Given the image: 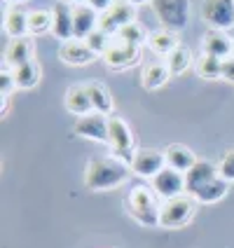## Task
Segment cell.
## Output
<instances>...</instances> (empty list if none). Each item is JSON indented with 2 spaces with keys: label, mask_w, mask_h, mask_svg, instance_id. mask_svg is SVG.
<instances>
[{
  "label": "cell",
  "mask_w": 234,
  "mask_h": 248,
  "mask_svg": "<svg viewBox=\"0 0 234 248\" xmlns=\"http://www.w3.org/2000/svg\"><path fill=\"white\" fill-rule=\"evenodd\" d=\"M134 171L129 169V164L120 162L117 157H96L92 159L87 169H84V185L92 192H101V190H115L122 183H126V178Z\"/></svg>",
  "instance_id": "obj_1"
},
{
  "label": "cell",
  "mask_w": 234,
  "mask_h": 248,
  "mask_svg": "<svg viewBox=\"0 0 234 248\" xmlns=\"http://www.w3.org/2000/svg\"><path fill=\"white\" fill-rule=\"evenodd\" d=\"M124 208L126 213L143 227H155L159 225V211L162 204H157V194L148 185H134L126 197H124Z\"/></svg>",
  "instance_id": "obj_2"
},
{
  "label": "cell",
  "mask_w": 234,
  "mask_h": 248,
  "mask_svg": "<svg viewBox=\"0 0 234 248\" xmlns=\"http://www.w3.org/2000/svg\"><path fill=\"white\" fill-rule=\"evenodd\" d=\"M108 131H110L108 143H110V148H112V157H117L120 162L131 166V162H134V157H136V152H138L134 148V131H131V126L126 124V120L112 115L110 122H108Z\"/></svg>",
  "instance_id": "obj_3"
},
{
  "label": "cell",
  "mask_w": 234,
  "mask_h": 248,
  "mask_svg": "<svg viewBox=\"0 0 234 248\" xmlns=\"http://www.w3.org/2000/svg\"><path fill=\"white\" fill-rule=\"evenodd\" d=\"M150 5L162 28L178 33L190 24V0H152Z\"/></svg>",
  "instance_id": "obj_4"
},
{
  "label": "cell",
  "mask_w": 234,
  "mask_h": 248,
  "mask_svg": "<svg viewBox=\"0 0 234 248\" xmlns=\"http://www.w3.org/2000/svg\"><path fill=\"white\" fill-rule=\"evenodd\" d=\"M194 208H197V202H194V197H190V194L169 199V202L162 204V211H159V227H166V230L185 227L187 222L192 220Z\"/></svg>",
  "instance_id": "obj_5"
},
{
  "label": "cell",
  "mask_w": 234,
  "mask_h": 248,
  "mask_svg": "<svg viewBox=\"0 0 234 248\" xmlns=\"http://www.w3.org/2000/svg\"><path fill=\"white\" fill-rule=\"evenodd\" d=\"M136 21V7L129 2V0H115L110 10L101 14V21H98V28L110 33V35H117L124 26L134 24Z\"/></svg>",
  "instance_id": "obj_6"
},
{
  "label": "cell",
  "mask_w": 234,
  "mask_h": 248,
  "mask_svg": "<svg viewBox=\"0 0 234 248\" xmlns=\"http://www.w3.org/2000/svg\"><path fill=\"white\" fill-rule=\"evenodd\" d=\"M106 68L108 70H126L131 66H136L140 61V47L136 45H129V42H122V40H112V45L108 47V52L101 56Z\"/></svg>",
  "instance_id": "obj_7"
},
{
  "label": "cell",
  "mask_w": 234,
  "mask_h": 248,
  "mask_svg": "<svg viewBox=\"0 0 234 248\" xmlns=\"http://www.w3.org/2000/svg\"><path fill=\"white\" fill-rule=\"evenodd\" d=\"M202 14L213 31L227 33L234 28V0H204Z\"/></svg>",
  "instance_id": "obj_8"
},
{
  "label": "cell",
  "mask_w": 234,
  "mask_h": 248,
  "mask_svg": "<svg viewBox=\"0 0 234 248\" xmlns=\"http://www.w3.org/2000/svg\"><path fill=\"white\" fill-rule=\"evenodd\" d=\"M150 187L155 190V194L162 197L164 202L187 194V187H185V173H180V171L171 169V166H166L164 171H159V173L152 178Z\"/></svg>",
  "instance_id": "obj_9"
},
{
  "label": "cell",
  "mask_w": 234,
  "mask_h": 248,
  "mask_svg": "<svg viewBox=\"0 0 234 248\" xmlns=\"http://www.w3.org/2000/svg\"><path fill=\"white\" fill-rule=\"evenodd\" d=\"M108 122H110L108 115L92 112V115L80 117V120L75 122V126H73V131H75V136L87 138V140H94V143H108V138H110Z\"/></svg>",
  "instance_id": "obj_10"
},
{
  "label": "cell",
  "mask_w": 234,
  "mask_h": 248,
  "mask_svg": "<svg viewBox=\"0 0 234 248\" xmlns=\"http://www.w3.org/2000/svg\"><path fill=\"white\" fill-rule=\"evenodd\" d=\"M166 155L162 150H155V148H143L136 152L134 162H131V171L140 176V178H155L159 171L166 169Z\"/></svg>",
  "instance_id": "obj_11"
},
{
  "label": "cell",
  "mask_w": 234,
  "mask_h": 248,
  "mask_svg": "<svg viewBox=\"0 0 234 248\" xmlns=\"http://www.w3.org/2000/svg\"><path fill=\"white\" fill-rule=\"evenodd\" d=\"M59 59L66 63V66H89V63H94L98 56L89 49V45L80 38H70V40L61 42V47H59Z\"/></svg>",
  "instance_id": "obj_12"
},
{
  "label": "cell",
  "mask_w": 234,
  "mask_h": 248,
  "mask_svg": "<svg viewBox=\"0 0 234 248\" xmlns=\"http://www.w3.org/2000/svg\"><path fill=\"white\" fill-rule=\"evenodd\" d=\"M98 21H101V14H98L89 2L73 5V28H75V38H80V40L89 38L98 28Z\"/></svg>",
  "instance_id": "obj_13"
},
{
  "label": "cell",
  "mask_w": 234,
  "mask_h": 248,
  "mask_svg": "<svg viewBox=\"0 0 234 248\" xmlns=\"http://www.w3.org/2000/svg\"><path fill=\"white\" fill-rule=\"evenodd\" d=\"M220 173H218V166L206 162V159H199L197 164L185 173V187H187V194L192 197L199 187H204L206 183H211L213 178H218Z\"/></svg>",
  "instance_id": "obj_14"
},
{
  "label": "cell",
  "mask_w": 234,
  "mask_h": 248,
  "mask_svg": "<svg viewBox=\"0 0 234 248\" xmlns=\"http://www.w3.org/2000/svg\"><path fill=\"white\" fill-rule=\"evenodd\" d=\"M63 106H66V110L70 115H78V117H84V115L94 112V106L89 101V94H87L84 84H70L66 89V96H63Z\"/></svg>",
  "instance_id": "obj_15"
},
{
  "label": "cell",
  "mask_w": 234,
  "mask_h": 248,
  "mask_svg": "<svg viewBox=\"0 0 234 248\" xmlns=\"http://www.w3.org/2000/svg\"><path fill=\"white\" fill-rule=\"evenodd\" d=\"M28 61H33V40L28 35L10 40L7 49H5V66L14 70Z\"/></svg>",
  "instance_id": "obj_16"
},
{
  "label": "cell",
  "mask_w": 234,
  "mask_h": 248,
  "mask_svg": "<svg viewBox=\"0 0 234 248\" xmlns=\"http://www.w3.org/2000/svg\"><path fill=\"white\" fill-rule=\"evenodd\" d=\"M54 28H52V35L59 38L61 42L70 40V38H75V28H73V5L70 2H56L54 10Z\"/></svg>",
  "instance_id": "obj_17"
},
{
  "label": "cell",
  "mask_w": 234,
  "mask_h": 248,
  "mask_svg": "<svg viewBox=\"0 0 234 248\" xmlns=\"http://www.w3.org/2000/svg\"><path fill=\"white\" fill-rule=\"evenodd\" d=\"M87 94H89V101L94 106V112H101V115H108L112 117V110H115V98H112L110 89L103 82H87Z\"/></svg>",
  "instance_id": "obj_18"
},
{
  "label": "cell",
  "mask_w": 234,
  "mask_h": 248,
  "mask_svg": "<svg viewBox=\"0 0 234 248\" xmlns=\"http://www.w3.org/2000/svg\"><path fill=\"white\" fill-rule=\"evenodd\" d=\"M202 47H204V54L218 56V59H227V56H232L234 40L227 33H222V31H211V33L204 35Z\"/></svg>",
  "instance_id": "obj_19"
},
{
  "label": "cell",
  "mask_w": 234,
  "mask_h": 248,
  "mask_svg": "<svg viewBox=\"0 0 234 248\" xmlns=\"http://www.w3.org/2000/svg\"><path fill=\"white\" fill-rule=\"evenodd\" d=\"M164 155H166V164L171 166V169H176V171H180V173H187V171L199 162L197 155H194L187 145H180V143L169 145L164 150Z\"/></svg>",
  "instance_id": "obj_20"
},
{
  "label": "cell",
  "mask_w": 234,
  "mask_h": 248,
  "mask_svg": "<svg viewBox=\"0 0 234 248\" xmlns=\"http://www.w3.org/2000/svg\"><path fill=\"white\" fill-rule=\"evenodd\" d=\"M169 78H171L169 66H166V63H159V61H155V63L143 66V73H140V87L148 89V92H155V89H162V87L169 82Z\"/></svg>",
  "instance_id": "obj_21"
},
{
  "label": "cell",
  "mask_w": 234,
  "mask_h": 248,
  "mask_svg": "<svg viewBox=\"0 0 234 248\" xmlns=\"http://www.w3.org/2000/svg\"><path fill=\"white\" fill-rule=\"evenodd\" d=\"M2 31L12 40L28 35V12H24L19 5L16 7H7L5 10V19H2Z\"/></svg>",
  "instance_id": "obj_22"
},
{
  "label": "cell",
  "mask_w": 234,
  "mask_h": 248,
  "mask_svg": "<svg viewBox=\"0 0 234 248\" xmlns=\"http://www.w3.org/2000/svg\"><path fill=\"white\" fill-rule=\"evenodd\" d=\"M148 47H150L155 54H171L173 49L180 47L178 33L176 31H169V28H159V31H152L148 35Z\"/></svg>",
  "instance_id": "obj_23"
},
{
  "label": "cell",
  "mask_w": 234,
  "mask_h": 248,
  "mask_svg": "<svg viewBox=\"0 0 234 248\" xmlns=\"http://www.w3.org/2000/svg\"><path fill=\"white\" fill-rule=\"evenodd\" d=\"M227 190H230V183L218 176V178H213L211 183H206L204 187H199L192 197L197 204H218L220 199L227 197Z\"/></svg>",
  "instance_id": "obj_24"
},
{
  "label": "cell",
  "mask_w": 234,
  "mask_h": 248,
  "mask_svg": "<svg viewBox=\"0 0 234 248\" xmlns=\"http://www.w3.org/2000/svg\"><path fill=\"white\" fill-rule=\"evenodd\" d=\"M40 78H42V68L35 59L28 61V63H24V66H19V68H14L16 89H33L35 84L40 82Z\"/></svg>",
  "instance_id": "obj_25"
},
{
  "label": "cell",
  "mask_w": 234,
  "mask_h": 248,
  "mask_svg": "<svg viewBox=\"0 0 234 248\" xmlns=\"http://www.w3.org/2000/svg\"><path fill=\"white\" fill-rule=\"evenodd\" d=\"M194 70H197V75L202 80H208V82L222 80V59L211 54H202L197 59V63H194Z\"/></svg>",
  "instance_id": "obj_26"
},
{
  "label": "cell",
  "mask_w": 234,
  "mask_h": 248,
  "mask_svg": "<svg viewBox=\"0 0 234 248\" xmlns=\"http://www.w3.org/2000/svg\"><path fill=\"white\" fill-rule=\"evenodd\" d=\"M192 63H194V54L190 52V47H185V45H180L178 49H173L171 54L166 56V66L171 70V75L187 73V70L192 68Z\"/></svg>",
  "instance_id": "obj_27"
},
{
  "label": "cell",
  "mask_w": 234,
  "mask_h": 248,
  "mask_svg": "<svg viewBox=\"0 0 234 248\" xmlns=\"http://www.w3.org/2000/svg\"><path fill=\"white\" fill-rule=\"evenodd\" d=\"M54 28V14L52 10H33L28 12V35H45Z\"/></svg>",
  "instance_id": "obj_28"
},
{
  "label": "cell",
  "mask_w": 234,
  "mask_h": 248,
  "mask_svg": "<svg viewBox=\"0 0 234 248\" xmlns=\"http://www.w3.org/2000/svg\"><path fill=\"white\" fill-rule=\"evenodd\" d=\"M84 42L89 45V49H92L96 56H103L108 52V47L112 45V35L106 33V31H101V28H96L89 38H84Z\"/></svg>",
  "instance_id": "obj_29"
},
{
  "label": "cell",
  "mask_w": 234,
  "mask_h": 248,
  "mask_svg": "<svg viewBox=\"0 0 234 248\" xmlns=\"http://www.w3.org/2000/svg\"><path fill=\"white\" fill-rule=\"evenodd\" d=\"M117 40L122 42H129V45H136V47H140L143 42H148V35H145V31L140 28V24H129V26H124L117 35H115Z\"/></svg>",
  "instance_id": "obj_30"
},
{
  "label": "cell",
  "mask_w": 234,
  "mask_h": 248,
  "mask_svg": "<svg viewBox=\"0 0 234 248\" xmlns=\"http://www.w3.org/2000/svg\"><path fill=\"white\" fill-rule=\"evenodd\" d=\"M16 89V82H14V70L2 66V73H0V96H12V92Z\"/></svg>",
  "instance_id": "obj_31"
},
{
  "label": "cell",
  "mask_w": 234,
  "mask_h": 248,
  "mask_svg": "<svg viewBox=\"0 0 234 248\" xmlns=\"http://www.w3.org/2000/svg\"><path fill=\"white\" fill-rule=\"evenodd\" d=\"M218 173H220V178H225L227 183H234V150H230L220 159V164H218Z\"/></svg>",
  "instance_id": "obj_32"
},
{
  "label": "cell",
  "mask_w": 234,
  "mask_h": 248,
  "mask_svg": "<svg viewBox=\"0 0 234 248\" xmlns=\"http://www.w3.org/2000/svg\"><path fill=\"white\" fill-rule=\"evenodd\" d=\"M222 80L234 84V54L222 59Z\"/></svg>",
  "instance_id": "obj_33"
},
{
  "label": "cell",
  "mask_w": 234,
  "mask_h": 248,
  "mask_svg": "<svg viewBox=\"0 0 234 248\" xmlns=\"http://www.w3.org/2000/svg\"><path fill=\"white\" fill-rule=\"evenodd\" d=\"M87 2H89L98 14H103L106 10H110L112 5H115V0H87Z\"/></svg>",
  "instance_id": "obj_34"
},
{
  "label": "cell",
  "mask_w": 234,
  "mask_h": 248,
  "mask_svg": "<svg viewBox=\"0 0 234 248\" xmlns=\"http://www.w3.org/2000/svg\"><path fill=\"white\" fill-rule=\"evenodd\" d=\"M0 98H2V112H0V115L5 117V115H7V110H10V96H0Z\"/></svg>",
  "instance_id": "obj_35"
},
{
  "label": "cell",
  "mask_w": 234,
  "mask_h": 248,
  "mask_svg": "<svg viewBox=\"0 0 234 248\" xmlns=\"http://www.w3.org/2000/svg\"><path fill=\"white\" fill-rule=\"evenodd\" d=\"M134 7H138V5H148V2H152V0H129Z\"/></svg>",
  "instance_id": "obj_36"
},
{
  "label": "cell",
  "mask_w": 234,
  "mask_h": 248,
  "mask_svg": "<svg viewBox=\"0 0 234 248\" xmlns=\"http://www.w3.org/2000/svg\"><path fill=\"white\" fill-rule=\"evenodd\" d=\"M5 2H7V5H14V7H16V5H21L24 0H5Z\"/></svg>",
  "instance_id": "obj_37"
},
{
  "label": "cell",
  "mask_w": 234,
  "mask_h": 248,
  "mask_svg": "<svg viewBox=\"0 0 234 248\" xmlns=\"http://www.w3.org/2000/svg\"><path fill=\"white\" fill-rule=\"evenodd\" d=\"M66 2H70V5H82V2H87V0H66Z\"/></svg>",
  "instance_id": "obj_38"
},
{
  "label": "cell",
  "mask_w": 234,
  "mask_h": 248,
  "mask_svg": "<svg viewBox=\"0 0 234 248\" xmlns=\"http://www.w3.org/2000/svg\"><path fill=\"white\" fill-rule=\"evenodd\" d=\"M232 54H234V49H232Z\"/></svg>",
  "instance_id": "obj_39"
}]
</instances>
